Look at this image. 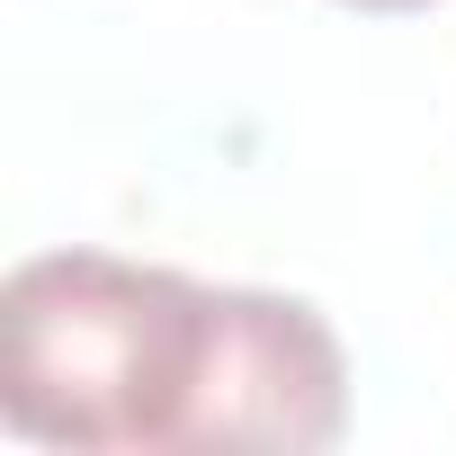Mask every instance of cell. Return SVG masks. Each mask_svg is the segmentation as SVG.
<instances>
[{"label": "cell", "mask_w": 456, "mask_h": 456, "mask_svg": "<svg viewBox=\"0 0 456 456\" xmlns=\"http://www.w3.org/2000/svg\"><path fill=\"white\" fill-rule=\"evenodd\" d=\"M215 349V287L126 251H37L0 278V420L37 447H179Z\"/></svg>", "instance_id": "cell-1"}, {"label": "cell", "mask_w": 456, "mask_h": 456, "mask_svg": "<svg viewBox=\"0 0 456 456\" xmlns=\"http://www.w3.org/2000/svg\"><path fill=\"white\" fill-rule=\"evenodd\" d=\"M349 420L340 331L278 287H215V349L188 456H314Z\"/></svg>", "instance_id": "cell-2"}, {"label": "cell", "mask_w": 456, "mask_h": 456, "mask_svg": "<svg viewBox=\"0 0 456 456\" xmlns=\"http://www.w3.org/2000/svg\"><path fill=\"white\" fill-rule=\"evenodd\" d=\"M349 10H429V0H349Z\"/></svg>", "instance_id": "cell-3"}]
</instances>
